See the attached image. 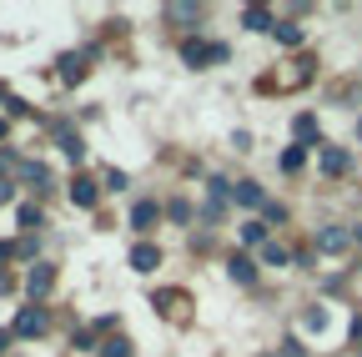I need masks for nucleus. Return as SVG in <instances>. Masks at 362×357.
<instances>
[{
	"instance_id": "nucleus-35",
	"label": "nucleus",
	"mask_w": 362,
	"mask_h": 357,
	"mask_svg": "<svg viewBox=\"0 0 362 357\" xmlns=\"http://www.w3.org/2000/svg\"><path fill=\"white\" fill-rule=\"evenodd\" d=\"M0 136H6V121H0Z\"/></svg>"
},
{
	"instance_id": "nucleus-10",
	"label": "nucleus",
	"mask_w": 362,
	"mask_h": 357,
	"mask_svg": "<svg viewBox=\"0 0 362 357\" xmlns=\"http://www.w3.org/2000/svg\"><path fill=\"white\" fill-rule=\"evenodd\" d=\"M292 136H297V146H312V141H322V126H317V116H297Z\"/></svg>"
},
{
	"instance_id": "nucleus-7",
	"label": "nucleus",
	"mask_w": 362,
	"mask_h": 357,
	"mask_svg": "<svg viewBox=\"0 0 362 357\" xmlns=\"http://www.w3.org/2000/svg\"><path fill=\"white\" fill-rule=\"evenodd\" d=\"M156 221H161V206H156V201H136V206H131V227H136V232H151Z\"/></svg>"
},
{
	"instance_id": "nucleus-5",
	"label": "nucleus",
	"mask_w": 362,
	"mask_h": 357,
	"mask_svg": "<svg viewBox=\"0 0 362 357\" xmlns=\"http://www.w3.org/2000/svg\"><path fill=\"white\" fill-rule=\"evenodd\" d=\"M71 201L90 211V206H96V201H101V187H96V182H90V176H76V182H71Z\"/></svg>"
},
{
	"instance_id": "nucleus-15",
	"label": "nucleus",
	"mask_w": 362,
	"mask_h": 357,
	"mask_svg": "<svg viewBox=\"0 0 362 357\" xmlns=\"http://www.w3.org/2000/svg\"><path fill=\"white\" fill-rule=\"evenodd\" d=\"M242 25H247V30H277V21H272V16H267L262 6H247V16H242Z\"/></svg>"
},
{
	"instance_id": "nucleus-1",
	"label": "nucleus",
	"mask_w": 362,
	"mask_h": 357,
	"mask_svg": "<svg viewBox=\"0 0 362 357\" xmlns=\"http://www.w3.org/2000/svg\"><path fill=\"white\" fill-rule=\"evenodd\" d=\"M45 327H51V317H45V307H40V302L21 307V312H16V322H11V332H16V337H40Z\"/></svg>"
},
{
	"instance_id": "nucleus-31",
	"label": "nucleus",
	"mask_w": 362,
	"mask_h": 357,
	"mask_svg": "<svg viewBox=\"0 0 362 357\" xmlns=\"http://www.w3.org/2000/svg\"><path fill=\"white\" fill-rule=\"evenodd\" d=\"M11 257H16V247H11V242H0V262H11Z\"/></svg>"
},
{
	"instance_id": "nucleus-9",
	"label": "nucleus",
	"mask_w": 362,
	"mask_h": 357,
	"mask_svg": "<svg viewBox=\"0 0 362 357\" xmlns=\"http://www.w3.org/2000/svg\"><path fill=\"white\" fill-rule=\"evenodd\" d=\"M131 267H136V272H156V267H161V252H156L151 242H136V247H131Z\"/></svg>"
},
{
	"instance_id": "nucleus-18",
	"label": "nucleus",
	"mask_w": 362,
	"mask_h": 357,
	"mask_svg": "<svg viewBox=\"0 0 362 357\" xmlns=\"http://www.w3.org/2000/svg\"><path fill=\"white\" fill-rule=\"evenodd\" d=\"M262 262H267V267H287L292 257H287V247H277V242H267V247H262Z\"/></svg>"
},
{
	"instance_id": "nucleus-23",
	"label": "nucleus",
	"mask_w": 362,
	"mask_h": 357,
	"mask_svg": "<svg viewBox=\"0 0 362 357\" xmlns=\"http://www.w3.org/2000/svg\"><path fill=\"white\" fill-rule=\"evenodd\" d=\"M202 11L197 6H166V21H197Z\"/></svg>"
},
{
	"instance_id": "nucleus-16",
	"label": "nucleus",
	"mask_w": 362,
	"mask_h": 357,
	"mask_svg": "<svg viewBox=\"0 0 362 357\" xmlns=\"http://www.w3.org/2000/svg\"><path fill=\"white\" fill-rule=\"evenodd\" d=\"M277 40L282 46H302V25L297 21H277Z\"/></svg>"
},
{
	"instance_id": "nucleus-6",
	"label": "nucleus",
	"mask_w": 362,
	"mask_h": 357,
	"mask_svg": "<svg viewBox=\"0 0 362 357\" xmlns=\"http://www.w3.org/2000/svg\"><path fill=\"white\" fill-rule=\"evenodd\" d=\"M96 56V51H71V56H61V81L66 86H76L81 76H86V61Z\"/></svg>"
},
{
	"instance_id": "nucleus-30",
	"label": "nucleus",
	"mask_w": 362,
	"mask_h": 357,
	"mask_svg": "<svg viewBox=\"0 0 362 357\" xmlns=\"http://www.w3.org/2000/svg\"><path fill=\"white\" fill-rule=\"evenodd\" d=\"M11 166H21V161H16V151H0V171H11Z\"/></svg>"
},
{
	"instance_id": "nucleus-22",
	"label": "nucleus",
	"mask_w": 362,
	"mask_h": 357,
	"mask_svg": "<svg viewBox=\"0 0 362 357\" xmlns=\"http://www.w3.org/2000/svg\"><path fill=\"white\" fill-rule=\"evenodd\" d=\"M40 221H45V216H40V206H21V227H25V232H35Z\"/></svg>"
},
{
	"instance_id": "nucleus-19",
	"label": "nucleus",
	"mask_w": 362,
	"mask_h": 357,
	"mask_svg": "<svg viewBox=\"0 0 362 357\" xmlns=\"http://www.w3.org/2000/svg\"><path fill=\"white\" fill-rule=\"evenodd\" d=\"M302 161H307V146H287L282 151V171H302Z\"/></svg>"
},
{
	"instance_id": "nucleus-21",
	"label": "nucleus",
	"mask_w": 362,
	"mask_h": 357,
	"mask_svg": "<svg viewBox=\"0 0 362 357\" xmlns=\"http://www.w3.org/2000/svg\"><path fill=\"white\" fill-rule=\"evenodd\" d=\"M242 242H267V227H262V221H242Z\"/></svg>"
},
{
	"instance_id": "nucleus-28",
	"label": "nucleus",
	"mask_w": 362,
	"mask_h": 357,
	"mask_svg": "<svg viewBox=\"0 0 362 357\" xmlns=\"http://www.w3.org/2000/svg\"><path fill=\"white\" fill-rule=\"evenodd\" d=\"M282 357H302V342H297V337H287V342H282Z\"/></svg>"
},
{
	"instance_id": "nucleus-32",
	"label": "nucleus",
	"mask_w": 362,
	"mask_h": 357,
	"mask_svg": "<svg viewBox=\"0 0 362 357\" xmlns=\"http://www.w3.org/2000/svg\"><path fill=\"white\" fill-rule=\"evenodd\" d=\"M11 337H16V332H6V327H0V352H6V347H11Z\"/></svg>"
},
{
	"instance_id": "nucleus-26",
	"label": "nucleus",
	"mask_w": 362,
	"mask_h": 357,
	"mask_svg": "<svg viewBox=\"0 0 362 357\" xmlns=\"http://www.w3.org/2000/svg\"><path fill=\"white\" fill-rule=\"evenodd\" d=\"M176 302H181V292H156V307H166V312H176Z\"/></svg>"
},
{
	"instance_id": "nucleus-33",
	"label": "nucleus",
	"mask_w": 362,
	"mask_h": 357,
	"mask_svg": "<svg viewBox=\"0 0 362 357\" xmlns=\"http://www.w3.org/2000/svg\"><path fill=\"white\" fill-rule=\"evenodd\" d=\"M0 101H11V91H6V81H0Z\"/></svg>"
},
{
	"instance_id": "nucleus-3",
	"label": "nucleus",
	"mask_w": 362,
	"mask_h": 357,
	"mask_svg": "<svg viewBox=\"0 0 362 357\" xmlns=\"http://www.w3.org/2000/svg\"><path fill=\"white\" fill-rule=\"evenodd\" d=\"M232 51L226 46H202V40H187V46H181V61L187 66H206V61H226Z\"/></svg>"
},
{
	"instance_id": "nucleus-29",
	"label": "nucleus",
	"mask_w": 362,
	"mask_h": 357,
	"mask_svg": "<svg viewBox=\"0 0 362 357\" xmlns=\"http://www.w3.org/2000/svg\"><path fill=\"white\" fill-rule=\"evenodd\" d=\"M11 197H16V187H11V182H6V176H0V206H6V201H11Z\"/></svg>"
},
{
	"instance_id": "nucleus-36",
	"label": "nucleus",
	"mask_w": 362,
	"mask_h": 357,
	"mask_svg": "<svg viewBox=\"0 0 362 357\" xmlns=\"http://www.w3.org/2000/svg\"><path fill=\"white\" fill-rule=\"evenodd\" d=\"M267 357H272V352H267Z\"/></svg>"
},
{
	"instance_id": "nucleus-4",
	"label": "nucleus",
	"mask_w": 362,
	"mask_h": 357,
	"mask_svg": "<svg viewBox=\"0 0 362 357\" xmlns=\"http://www.w3.org/2000/svg\"><path fill=\"white\" fill-rule=\"evenodd\" d=\"M317 166H322V176H342L352 166V156L342 146H322V151H317Z\"/></svg>"
},
{
	"instance_id": "nucleus-25",
	"label": "nucleus",
	"mask_w": 362,
	"mask_h": 357,
	"mask_svg": "<svg viewBox=\"0 0 362 357\" xmlns=\"http://www.w3.org/2000/svg\"><path fill=\"white\" fill-rule=\"evenodd\" d=\"M166 216H171V221H192V206H187V201H171Z\"/></svg>"
},
{
	"instance_id": "nucleus-24",
	"label": "nucleus",
	"mask_w": 362,
	"mask_h": 357,
	"mask_svg": "<svg viewBox=\"0 0 362 357\" xmlns=\"http://www.w3.org/2000/svg\"><path fill=\"white\" fill-rule=\"evenodd\" d=\"M101 187H111V192H126V171H116V166H111V171L101 176Z\"/></svg>"
},
{
	"instance_id": "nucleus-8",
	"label": "nucleus",
	"mask_w": 362,
	"mask_h": 357,
	"mask_svg": "<svg viewBox=\"0 0 362 357\" xmlns=\"http://www.w3.org/2000/svg\"><path fill=\"white\" fill-rule=\"evenodd\" d=\"M347 242H352L347 227H322L317 232V252H347Z\"/></svg>"
},
{
	"instance_id": "nucleus-34",
	"label": "nucleus",
	"mask_w": 362,
	"mask_h": 357,
	"mask_svg": "<svg viewBox=\"0 0 362 357\" xmlns=\"http://www.w3.org/2000/svg\"><path fill=\"white\" fill-rule=\"evenodd\" d=\"M357 141H362V116H357Z\"/></svg>"
},
{
	"instance_id": "nucleus-12",
	"label": "nucleus",
	"mask_w": 362,
	"mask_h": 357,
	"mask_svg": "<svg viewBox=\"0 0 362 357\" xmlns=\"http://www.w3.org/2000/svg\"><path fill=\"white\" fill-rule=\"evenodd\" d=\"M56 141H61V151H66L71 161H86V141L76 136V131H66V126H56Z\"/></svg>"
},
{
	"instance_id": "nucleus-20",
	"label": "nucleus",
	"mask_w": 362,
	"mask_h": 357,
	"mask_svg": "<svg viewBox=\"0 0 362 357\" xmlns=\"http://www.w3.org/2000/svg\"><path fill=\"white\" fill-rule=\"evenodd\" d=\"M302 327H307V332H322V327H327V312H322V307H307Z\"/></svg>"
},
{
	"instance_id": "nucleus-27",
	"label": "nucleus",
	"mask_w": 362,
	"mask_h": 357,
	"mask_svg": "<svg viewBox=\"0 0 362 357\" xmlns=\"http://www.w3.org/2000/svg\"><path fill=\"white\" fill-rule=\"evenodd\" d=\"M71 347L76 352H90V332H71Z\"/></svg>"
},
{
	"instance_id": "nucleus-14",
	"label": "nucleus",
	"mask_w": 362,
	"mask_h": 357,
	"mask_svg": "<svg viewBox=\"0 0 362 357\" xmlns=\"http://www.w3.org/2000/svg\"><path fill=\"white\" fill-rule=\"evenodd\" d=\"M232 197H237L242 206H267V197H262V187H257V182H237V187H232Z\"/></svg>"
},
{
	"instance_id": "nucleus-13",
	"label": "nucleus",
	"mask_w": 362,
	"mask_h": 357,
	"mask_svg": "<svg viewBox=\"0 0 362 357\" xmlns=\"http://www.w3.org/2000/svg\"><path fill=\"white\" fill-rule=\"evenodd\" d=\"M21 182H25V187H35V192H40V187H45V182H51V171H45V166H40V161H21Z\"/></svg>"
},
{
	"instance_id": "nucleus-17",
	"label": "nucleus",
	"mask_w": 362,
	"mask_h": 357,
	"mask_svg": "<svg viewBox=\"0 0 362 357\" xmlns=\"http://www.w3.org/2000/svg\"><path fill=\"white\" fill-rule=\"evenodd\" d=\"M96 352H101V357H131V342H126V337H106Z\"/></svg>"
},
{
	"instance_id": "nucleus-2",
	"label": "nucleus",
	"mask_w": 362,
	"mask_h": 357,
	"mask_svg": "<svg viewBox=\"0 0 362 357\" xmlns=\"http://www.w3.org/2000/svg\"><path fill=\"white\" fill-rule=\"evenodd\" d=\"M51 287H56V267H51V262H35L30 272H25V292H30V302H40Z\"/></svg>"
},
{
	"instance_id": "nucleus-11",
	"label": "nucleus",
	"mask_w": 362,
	"mask_h": 357,
	"mask_svg": "<svg viewBox=\"0 0 362 357\" xmlns=\"http://www.w3.org/2000/svg\"><path fill=\"white\" fill-rule=\"evenodd\" d=\"M226 272H232V282L252 287V282H257V262H252V257H232V262H226Z\"/></svg>"
}]
</instances>
